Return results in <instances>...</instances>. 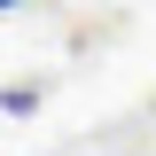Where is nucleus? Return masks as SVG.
Wrapping results in <instances>:
<instances>
[{"label": "nucleus", "mask_w": 156, "mask_h": 156, "mask_svg": "<svg viewBox=\"0 0 156 156\" xmlns=\"http://www.w3.org/2000/svg\"><path fill=\"white\" fill-rule=\"evenodd\" d=\"M0 109H8V117H23V109H39V94H31V86H8V94H0Z\"/></svg>", "instance_id": "f257e3e1"}, {"label": "nucleus", "mask_w": 156, "mask_h": 156, "mask_svg": "<svg viewBox=\"0 0 156 156\" xmlns=\"http://www.w3.org/2000/svg\"><path fill=\"white\" fill-rule=\"evenodd\" d=\"M0 8H8V0H0Z\"/></svg>", "instance_id": "f03ea898"}]
</instances>
